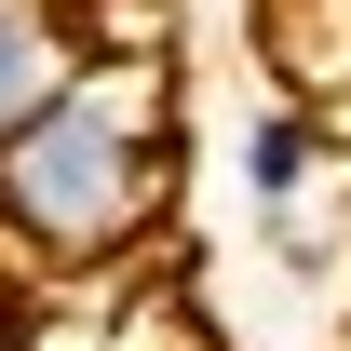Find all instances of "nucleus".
<instances>
[{"mask_svg": "<svg viewBox=\"0 0 351 351\" xmlns=\"http://www.w3.org/2000/svg\"><path fill=\"white\" fill-rule=\"evenodd\" d=\"M176 203V95L149 54H95L41 122L0 149V257L14 270H108Z\"/></svg>", "mask_w": 351, "mask_h": 351, "instance_id": "nucleus-1", "label": "nucleus"}, {"mask_svg": "<svg viewBox=\"0 0 351 351\" xmlns=\"http://www.w3.org/2000/svg\"><path fill=\"white\" fill-rule=\"evenodd\" d=\"M230 203L257 217V243H298L324 203H338V135L311 95H257L243 135H230Z\"/></svg>", "mask_w": 351, "mask_h": 351, "instance_id": "nucleus-2", "label": "nucleus"}, {"mask_svg": "<svg viewBox=\"0 0 351 351\" xmlns=\"http://www.w3.org/2000/svg\"><path fill=\"white\" fill-rule=\"evenodd\" d=\"M95 68V27H82V0H0V149L41 122L54 95Z\"/></svg>", "mask_w": 351, "mask_h": 351, "instance_id": "nucleus-3", "label": "nucleus"}]
</instances>
